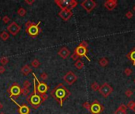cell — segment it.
<instances>
[{
  "label": "cell",
  "instance_id": "obj_21",
  "mask_svg": "<svg viewBox=\"0 0 135 114\" xmlns=\"http://www.w3.org/2000/svg\"><path fill=\"white\" fill-rule=\"evenodd\" d=\"M9 37H10V34L8 33L6 31H2L1 33H0V38H1L2 40H4V41L7 40L9 39Z\"/></svg>",
  "mask_w": 135,
  "mask_h": 114
},
{
  "label": "cell",
  "instance_id": "obj_35",
  "mask_svg": "<svg viewBox=\"0 0 135 114\" xmlns=\"http://www.w3.org/2000/svg\"><path fill=\"white\" fill-rule=\"evenodd\" d=\"M10 18L8 17L7 15H6V16H4V17L2 18V22L5 23V24H7V23H9L10 22Z\"/></svg>",
  "mask_w": 135,
  "mask_h": 114
},
{
  "label": "cell",
  "instance_id": "obj_32",
  "mask_svg": "<svg viewBox=\"0 0 135 114\" xmlns=\"http://www.w3.org/2000/svg\"><path fill=\"white\" fill-rule=\"evenodd\" d=\"M125 95L128 97H130L133 95V91L131 90V89H126V90L125 91Z\"/></svg>",
  "mask_w": 135,
  "mask_h": 114
},
{
  "label": "cell",
  "instance_id": "obj_17",
  "mask_svg": "<svg viewBox=\"0 0 135 114\" xmlns=\"http://www.w3.org/2000/svg\"><path fill=\"white\" fill-rule=\"evenodd\" d=\"M21 71L24 75H28L30 72H32V69L28 64H25V66H23L21 69Z\"/></svg>",
  "mask_w": 135,
  "mask_h": 114
},
{
  "label": "cell",
  "instance_id": "obj_44",
  "mask_svg": "<svg viewBox=\"0 0 135 114\" xmlns=\"http://www.w3.org/2000/svg\"><path fill=\"white\" fill-rule=\"evenodd\" d=\"M2 109H3V105H2V103L0 102V110H2Z\"/></svg>",
  "mask_w": 135,
  "mask_h": 114
},
{
  "label": "cell",
  "instance_id": "obj_27",
  "mask_svg": "<svg viewBox=\"0 0 135 114\" xmlns=\"http://www.w3.org/2000/svg\"><path fill=\"white\" fill-rule=\"evenodd\" d=\"M126 107H127V109L133 110V109L135 107V101H130L127 104V105H126Z\"/></svg>",
  "mask_w": 135,
  "mask_h": 114
},
{
  "label": "cell",
  "instance_id": "obj_39",
  "mask_svg": "<svg viewBox=\"0 0 135 114\" xmlns=\"http://www.w3.org/2000/svg\"><path fill=\"white\" fill-rule=\"evenodd\" d=\"M34 24V22H31V21H28L26 23H25V28H29L31 26H33Z\"/></svg>",
  "mask_w": 135,
  "mask_h": 114
},
{
  "label": "cell",
  "instance_id": "obj_48",
  "mask_svg": "<svg viewBox=\"0 0 135 114\" xmlns=\"http://www.w3.org/2000/svg\"><path fill=\"white\" fill-rule=\"evenodd\" d=\"M0 114H5V113H0Z\"/></svg>",
  "mask_w": 135,
  "mask_h": 114
},
{
  "label": "cell",
  "instance_id": "obj_22",
  "mask_svg": "<svg viewBox=\"0 0 135 114\" xmlns=\"http://www.w3.org/2000/svg\"><path fill=\"white\" fill-rule=\"evenodd\" d=\"M31 65L33 66L34 68H38L39 66H40V62L37 59H34L33 61L31 62Z\"/></svg>",
  "mask_w": 135,
  "mask_h": 114
},
{
  "label": "cell",
  "instance_id": "obj_37",
  "mask_svg": "<svg viewBox=\"0 0 135 114\" xmlns=\"http://www.w3.org/2000/svg\"><path fill=\"white\" fill-rule=\"evenodd\" d=\"M47 78H48V76H47V73H45V72H43V73H41V75H40V79H42V80H46Z\"/></svg>",
  "mask_w": 135,
  "mask_h": 114
},
{
  "label": "cell",
  "instance_id": "obj_43",
  "mask_svg": "<svg viewBox=\"0 0 135 114\" xmlns=\"http://www.w3.org/2000/svg\"><path fill=\"white\" fill-rule=\"evenodd\" d=\"M25 3H27V4H29V5H32V4L35 2V0H33V1H29V0H25Z\"/></svg>",
  "mask_w": 135,
  "mask_h": 114
},
{
  "label": "cell",
  "instance_id": "obj_24",
  "mask_svg": "<svg viewBox=\"0 0 135 114\" xmlns=\"http://www.w3.org/2000/svg\"><path fill=\"white\" fill-rule=\"evenodd\" d=\"M0 63H2V66H5L8 63H9V59H8V57L6 56H2L0 58Z\"/></svg>",
  "mask_w": 135,
  "mask_h": 114
},
{
  "label": "cell",
  "instance_id": "obj_14",
  "mask_svg": "<svg viewBox=\"0 0 135 114\" xmlns=\"http://www.w3.org/2000/svg\"><path fill=\"white\" fill-rule=\"evenodd\" d=\"M55 3L60 8L61 10H70V1L69 0H55Z\"/></svg>",
  "mask_w": 135,
  "mask_h": 114
},
{
  "label": "cell",
  "instance_id": "obj_33",
  "mask_svg": "<svg viewBox=\"0 0 135 114\" xmlns=\"http://www.w3.org/2000/svg\"><path fill=\"white\" fill-rule=\"evenodd\" d=\"M115 114H127V113H126V110H122V109H120L118 108L116 109V111L115 112Z\"/></svg>",
  "mask_w": 135,
  "mask_h": 114
},
{
  "label": "cell",
  "instance_id": "obj_30",
  "mask_svg": "<svg viewBox=\"0 0 135 114\" xmlns=\"http://www.w3.org/2000/svg\"><path fill=\"white\" fill-rule=\"evenodd\" d=\"M83 107H84L85 109H87V110H89L90 112V109H91V105L89 104V101H85V103H83Z\"/></svg>",
  "mask_w": 135,
  "mask_h": 114
},
{
  "label": "cell",
  "instance_id": "obj_28",
  "mask_svg": "<svg viewBox=\"0 0 135 114\" xmlns=\"http://www.w3.org/2000/svg\"><path fill=\"white\" fill-rule=\"evenodd\" d=\"M29 93V89H25V88H21V95L24 97H28Z\"/></svg>",
  "mask_w": 135,
  "mask_h": 114
},
{
  "label": "cell",
  "instance_id": "obj_49",
  "mask_svg": "<svg viewBox=\"0 0 135 114\" xmlns=\"http://www.w3.org/2000/svg\"><path fill=\"white\" fill-rule=\"evenodd\" d=\"M0 20H1V18H0Z\"/></svg>",
  "mask_w": 135,
  "mask_h": 114
},
{
  "label": "cell",
  "instance_id": "obj_23",
  "mask_svg": "<svg viewBox=\"0 0 135 114\" xmlns=\"http://www.w3.org/2000/svg\"><path fill=\"white\" fill-rule=\"evenodd\" d=\"M18 14L21 17H24L26 14V10L23 7H20L18 10Z\"/></svg>",
  "mask_w": 135,
  "mask_h": 114
},
{
  "label": "cell",
  "instance_id": "obj_8",
  "mask_svg": "<svg viewBox=\"0 0 135 114\" xmlns=\"http://www.w3.org/2000/svg\"><path fill=\"white\" fill-rule=\"evenodd\" d=\"M33 78L36 79L37 83V93L39 94H42V93H46L47 91L48 90V86H47L45 83L43 82H39L38 79L37 78V76H36L35 74H33Z\"/></svg>",
  "mask_w": 135,
  "mask_h": 114
},
{
  "label": "cell",
  "instance_id": "obj_36",
  "mask_svg": "<svg viewBox=\"0 0 135 114\" xmlns=\"http://www.w3.org/2000/svg\"><path fill=\"white\" fill-rule=\"evenodd\" d=\"M79 58H80V57H79L76 53H75V52H74V53L71 55V59H72L73 60H75V61H77V60H78L79 59Z\"/></svg>",
  "mask_w": 135,
  "mask_h": 114
},
{
  "label": "cell",
  "instance_id": "obj_42",
  "mask_svg": "<svg viewBox=\"0 0 135 114\" xmlns=\"http://www.w3.org/2000/svg\"><path fill=\"white\" fill-rule=\"evenodd\" d=\"M80 44H81V45H82V46H85L86 48H88V43H87L86 41H85V40H83V41Z\"/></svg>",
  "mask_w": 135,
  "mask_h": 114
},
{
  "label": "cell",
  "instance_id": "obj_41",
  "mask_svg": "<svg viewBox=\"0 0 135 114\" xmlns=\"http://www.w3.org/2000/svg\"><path fill=\"white\" fill-rule=\"evenodd\" d=\"M6 71V68H5V67L4 66H0V74H3L4 72Z\"/></svg>",
  "mask_w": 135,
  "mask_h": 114
},
{
  "label": "cell",
  "instance_id": "obj_31",
  "mask_svg": "<svg viewBox=\"0 0 135 114\" xmlns=\"http://www.w3.org/2000/svg\"><path fill=\"white\" fill-rule=\"evenodd\" d=\"M132 70L130 68H126L125 71H124V74L126 75V76H130L132 74Z\"/></svg>",
  "mask_w": 135,
  "mask_h": 114
},
{
  "label": "cell",
  "instance_id": "obj_45",
  "mask_svg": "<svg viewBox=\"0 0 135 114\" xmlns=\"http://www.w3.org/2000/svg\"><path fill=\"white\" fill-rule=\"evenodd\" d=\"M133 11H134L135 12V5L134 6V7H133Z\"/></svg>",
  "mask_w": 135,
  "mask_h": 114
},
{
  "label": "cell",
  "instance_id": "obj_46",
  "mask_svg": "<svg viewBox=\"0 0 135 114\" xmlns=\"http://www.w3.org/2000/svg\"><path fill=\"white\" fill-rule=\"evenodd\" d=\"M133 111H134V113H135V107H134V109H133Z\"/></svg>",
  "mask_w": 135,
  "mask_h": 114
},
{
  "label": "cell",
  "instance_id": "obj_16",
  "mask_svg": "<svg viewBox=\"0 0 135 114\" xmlns=\"http://www.w3.org/2000/svg\"><path fill=\"white\" fill-rule=\"evenodd\" d=\"M58 55L60 56L62 59H66V58H68L69 56L70 55V51L66 47H62L58 52Z\"/></svg>",
  "mask_w": 135,
  "mask_h": 114
},
{
  "label": "cell",
  "instance_id": "obj_15",
  "mask_svg": "<svg viewBox=\"0 0 135 114\" xmlns=\"http://www.w3.org/2000/svg\"><path fill=\"white\" fill-rule=\"evenodd\" d=\"M117 5H118L117 0H107L104 3V6L108 10H113L117 6Z\"/></svg>",
  "mask_w": 135,
  "mask_h": 114
},
{
  "label": "cell",
  "instance_id": "obj_5",
  "mask_svg": "<svg viewBox=\"0 0 135 114\" xmlns=\"http://www.w3.org/2000/svg\"><path fill=\"white\" fill-rule=\"evenodd\" d=\"M99 92L104 97H108L113 92V88L108 83H105L100 86V89H99Z\"/></svg>",
  "mask_w": 135,
  "mask_h": 114
},
{
  "label": "cell",
  "instance_id": "obj_4",
  "mask_svg": "<svg viewBox=\"0 0 135 114\" xmlns=\"http://www.w3.org/2000/svg\"><path fill=\"white\" fill-rule=\"evenodd\" d=\"M39 24H40V22H38L37 24L34 23L33 25L31 26L29 28H25V32L30 36H33V37H35V36H38L39 32H41V28L39 26Z\"/></svg>",
  "mask_w": 135,
  "mask_h": 114
},
{
  "label": "cell",
  "instance_id": "obj_19",
  "mask_svg": "<svg viewBox=\"0 0 135 114\" xmlns=\"http://www.w3.org/2000/svg\"><path fill=\"white\" fill-rule=\"evenodd\" d=\"M99 64H100V66H101L103 67L108 66V59L105 58V57H102V58H100V60H99Z\"/></svg>",
  "mask_w": 135,
  "mask_h": 114
},
{
  "label": "cell",
  "instance_id": "obj_2",
  "mask_svg": "<svg viewBox=\"0 0 135 114\" xmlns=\"http://www.w3.org/2000/svg\"><path fill=\"white\" fill-rule=\"evenodd\" d=\"M33 86H34V89H33V93H31L30 95H29L26 98L27 103L29 104L32 108H33L34 109H37L39 108V105H41L43 102L42 99L39 94L37 93V81L34 79H33Z\"/></svg>",
  "mask_w": 135,
  "mask_h": 114
},
{
  "label": "cell",
  "instance_id": "obj_10",
  "mask_svg": "<svg viewBox=\"0 0 135 114\" xmlns=\"http://www.w3.org/2000/svg\"><path fill=\"white\" fill-rule=\"evenodd\" d=\"M74 52L76 53L79 57H85V58L88 59L89 61H90V59L87 56V52H88V48L85 46H82L81 44L75 48L74 49Z\"/></svg>",
  "mask_w": 135,
  "mask_h": 114
},
{
  "label": "cell",
  "instance_id": "obj_26",
  "mask_svg": "<svg viewBox=\"0 0 135 114\" xmlns=\"http://www.w3.org/2000/svg\"><path fill=\"white\" fill-rule=\"evenodd\" d=\"M77 5V2L75 1V0H70V10H72L73 9H74L75 7Z\"/></svg>",
  "mask_w": 135,
  "mask_h": 114
},
{
  "label": "cell",
  "instance_id": "obj_25",
  "mask_svg": "<svg viewBox=\"0 0 135 114\" xmlns=\"http://www.w3.org/2000/svg\"><path fill=\"white\" fill-rule=\"evenodd\" d=\"M100 86L96 82H94L92 83V85H91V88H92V89L93 91H99V89H100Z\"/></svg>",
  "mask_w": 135,
  "mask_h": 114
},
{
  "label": "cell",
  "instance_id": "obj_11",
  "mask_svg": "<svg viewBox=\"0 0 135 114\" xmlns=\"http://www.w3.org/2000/svg\"><path fill=\"white\" fill-rule=\"evenodd\" d=\"M21 26H18L15 22H12L7 27L8 32H9L12 36H16L21 31Z\"/></svg>",
  "mask_w": 135,
  "mask_h": 114
},
{
  "label": "cell",
  "instance_id": "obj_34",
  "mask_svg": "<svg viewBox=\"0 0 135 114\" xmlns=\"http://www.w3.org/2000/svg\"><path fill=\"white\" fill-rule=\"evenodd\" d=\"M39 96H40L43 102V101H45L46 100H47V98H48V95H47V93H42V94H39Z\"/></svg>",
  "mask_w": 135,
  "mask_h": 114
},
{
  "label": "cell",
  "instance_id": "obj_38",
  "mask_svg": "<svg viewBox=\"0 0 135 114\" xmlns=\"http://www.w3.org/2000/svg\"><path fill=\"white\" fill-rule=\"evenodd\" d=\"M133 16H134V14H133V13H132L131 11L126 12V18H127L130 19V18H133Z\"/></svg>",
  "mask_w": 135,
  "mask_h": 114
},
{
  "label": "cell",
  "instance_id": "obj_3",
  "mask_svg": "<svg viewBox=\"0 0 135 114\" xmlns=\"http://www.w3.org/2000/svg\"><path fill=\"white\" fill-rule=\"evenodd\" d=\"M7 92L10 93V96L12 98V97H15L17 98L21 94V87L20 86V85L17 83H13L10 87L7 89Z\"/></svg>",
  "mask_w": 135,
  "mask_h": 114
},
{
  "label": "cell",
  "instance_id": "obj_9",
  "mask_svg": "<svg viewBox=\"0 0 135 114\" xmlns=\"http://www.w3.org/2000/svg\"><path fill=\"white\" fill-rule=\"evenodd\" d=\"M104 110V108L99 103V101L95 100L91 104L90 113L92 114H99Z\"/></svg>",
  "mask_w": 135,
  "mask_h": 114
},
{
  "label": "cell",
  "instance_id": "obj_20",
  "mask_svg": "<svg viewBox=\"0 0 135 114\" xmlns=\"http://www.w3.org/2000/svg\"><path fill=\"white\" fill-rule=\"evenodd\" d=\"M74 67H76L77 69H79V70H81V69H82L83 67H85V64H84V63H83L82 60L78 59V60L76 61V62H75Z\"/></svg>",
  "mask_w": 135,
  "mask_h": 114
},
{
  "label": "cell",
  "instance_id": "obj_12",
  "mask_svg": "<svg viewBox=\"0 0 135 114\" xmlns=\"http://www.w3.org/2000/svg\"><path fill=\"white\" fill-rule=\"evenodd\" d=\"M58 16L60 17L63 21H69L70 18L73 16V12L69 9L66 10H61V11L58 13Z\"/></svg>",
  "mask_w": 135,
  "mask_h": 114
},
{
  "label": "cell",
  "instance_id": "obj_6",
  "mask_svg": "<svg viewBox=\"0 0 135 114\" xmlns=\"http://www.w3.org/2000/svg\"><path fill=\"white\" fill-rule=\"evenodd\" d=\"M63 80L65 81V83L66 84H68L69 86H71L77 80V76L75 75L73 71H70L63 76Z\"/></svg>",
  "mask_w": 135,
  "mask_h": 114
},
{
  "label": "cell",
  "instance_id": "obj_7",
  "mask_svg": "<svg viewBox=\"0 0 135 114\" xmlns=\"http://www.w3.org/2000/svg\"><path fill=\"white\" fill-rule=\"evenodd\" d=\"M81 6L86 10L87 13L89 14L96 6V2L93 0H85V1L81 2Z\"/></svg>",
  "mask_w": 135,
  "mask_h": 114
},
{
  "label": "cell",
  "instance_id": "obj_13",
  "mask_svg": "<svg viewBox=\"0 0 135 114\" xmlns=\"http://www.w3.org/2000/svg\"><path fill=\"white\" fill-rule=\"evenodd\" d=\"M12 101L18 105V112L19 114H29L30 113V108L29 106H28L26 104H22V105H18L17 103V101H14L13 98H11Z\"/></svg>",
  "mask_w": 135,
  "mask_h": 114
},
{
  "label": "cell",
  "instance_id": "obj_29",
  "mask_svg": "<svg viewBox=\"0 0 135 114\" xmlns=\"http://www.w3.org/2000/svg\"><path fill=\"white\" fill-rule=\"evenodd\" d=\"M30 86H31V83L29 82V80H25L23 82V88L29 89Z\"/></svg>",
  "mask_w": 135,
  "mask_h": 114
},
{
  "label": "cell",
  "instance_id": "obj_1",
  "mask_svg": "<svg viewBox=\"0 0 135 114\" xmlns=\"http://www.w3.org/2000/svg\"><path fill=\"white\" fill-rule=\"evenodd\" d=\"M70 95V92L62 83L58 84L51 91V96L60 105V106H62L63 101L68 98Z\"/></svg>",
  "mask_w": 135,
  "mask_h": 114
},
{
  "label": "cell",
  "instance_id": "obj_47",
  "mask_svg": "<svg viewBox=\"0 0 135 114\" xmlns=\"http://www.w3.org/2000/svg\"><path fill=\"white\" fill-rule=\"evenodd\" d=\"M134 83H135V79H134Z\"/></svg>",
  "mask_w": 135,
  "mask_h": 114
},
{
  "label": "cell",
  "instance_id": "obj_40",
  "mask_svg": "<svg viewBox=\"0 0 135 114\" xmlns=\"http://www.w3.org/2000/svg\"><path fill=\"white\" fill-rule=\"evenodd\" d=\"M118 109H122V110H126V109H127V107H126V105H124V104H122L119 105V107H118Z\"/></svg>",
  "mask_w": 135,
  "mask_h": 114
},
{
  "label": "cell",
  "instance_id": "obj_18",
  "mask_svg": "<svg viewBox=\"0 0 135 114\" xmlns=\"http://www.w3.org/2000/svg\"><path fill=\"white\" fill-rule=\"evenodd\" d=\"M127 58L132 61L133 64L135 66V48H133V49L127 54Z\"/></svg>",
  "mask_w": 135,
  "mask_h": 114
}]
</instances>
